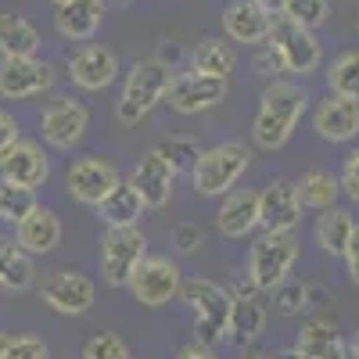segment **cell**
<instances>
[{"instance_id":"13","label":"cell","mask_w":359,"mask_h":359,"mask_svg":"<svg viewBox=\"0 0 359 359\" xmlns=\"http://www.w3.org/2000/svg\"><path fill=\"white\" fill-rule=\"evenodd\" d=\"M65 76L72 79V86L86 90V94H101V90H108L123 76V69H118V54L111 47L90 40V43H79L76 50H69Z\"/></svg>"},{"instance_id":"4","label":"cell","mask_w":359,"mask_h":359,"mask_svg":"<svg viewBox=\"0 0 359 359\" xmlns=\"http://www.w3.org/2000/svg\"><path fill=\"white\" fill-rule=\"evenodd\" d=\"M180 302L194 313V341L216 348L230 338V313H233V294L226 284H216L208 277H187Z\"/></svg>"},{"instance_id":"8","label":"cell","mask_w":359,"mask_h":359,"mask_svg":"<svg viewBox=\"0 0 359 359\" xmlns=\"http://www.w3.org/2000/svg\"><path fill=\"white\" fill-rule=\"evenodd\" d=\"M36 294L57 316H86L97 306V284L86 273H79V269H69V266L43 273L36 280Z\"/></svg>"},{"instance_id":"2","label":"cell","mask_w":359,"mask_h":359,"mask_svg":"<svg viewBox=\"0 0 359 359\" xmlns=\"http://www.w3.org/2000/svg\"><path fill=\"white\" fill-rule=\"evenodd\" d=\"M169 83H172V69L162 57H140V62L130 65V72L123 76L118 101H115V118L123 126L147 123V118L158 111V104H165Z\"/></svg>"},{"instance_id":"49","label":"cell","mask_w":359,"mask_h":359,"mask_svg":"<svg viewBox=\"0 0 359 359\" xmlns=\"http://www.w3.org/2000/svg\"><path fill=\"white\" fill-rule=\"evenodd\" d=\"M8 338H11V334L0 331V359H4V352H8Z\"/></svg>"},{"instance_id":"31","label":"cell","mask_w":359,"mask_h":359,"mask_svg":"<svg viewBox=\"0 0 359 359\" xmlns=\"http://www.w3.org/2000/svg\"><path fill=\"white\" fill-rule=\"evenodd\" d=\"M327 94H338L359 104V50H341L327 65Z\"/></svg>"},{"instance_id":"41","label":"cell","mask_w":359,"mask_h":359,"mask_svg":"<svg viewBox=\"0 0 359 359\" xmlns=\"http://www.w3.org/2000/svg\"><path fill=\"white\" fill-rule=\"evenodd\" d=\"M22 137V126H18V118L11 111L0 108V151H8V147Z\"/></svg>"},{"instance_id":"27","label":"cell","mask_w":359,"mask_h":359,"mask_svg":"<svg viewBox=\"0 0 359 359\" xmlns=\"http://www.w3.org/2000/svg\"><path fill=\"white\" fill-rule=\"evenodd\" d=\"M43 47L40 29L18 11L0 15V57H36Z\"/></svg>"},{"instance_id":"7","label":"cell","mask_w":359,"mask_h":359,"mask_svg":"<svg viewBox=\"0 0 359 359\" xmlns=\"http://www.w3.org/2000/svg\"><path fill=\"white\" fill-rule=\"evenodd\" d=\"M126 291L144 309H165L169 302L180 298V291H184V269H180V262L172 255L147 252L144 262L137 266V273L130 277Z\"/></svg>"},{"instance_id":"16","label":"cell","mask_w":359,"mask_h":359,"mask_svg":"<svg viewBox=\"0 0 359 359\" xmlns=\"http://www.w3.org/2000/svg\"><path fill=\"white\" fill-rule=\"evenodd\" d=\"M298 223H302V198H298L294 180H269L259 191V230L294 233Z\"/></svg>"},{"instance_id":"19","label":"cell","mask_w":359,"mask_h":359,"mask_svg":"<svg viewBox=\"0 0 359 359\" xmlns=\"http://www.w3.org/2000/svg\"><path fill=\"white\" fill-rule=\"evenodd\" d=\"M11 230H15L11 237L22 245V252H29L33 259L54 255L57 248H62V241H65V223L47 205H36L33 212H29L18 226H11Z\"/></svg>"},{"instance_id":"42","label":"cell","mask_w":359,"mask_h":359,"mask_svg":"<svg viewBox=\"0 0 359 359\" xmlns=\"http://www.w3.org/2000/svg\"><path fill=\"white\" fill-rule=\"evenodd\" d=\"M345 273H348L352 287H359V226H355L352 245H348V252H345Z\"/></svg>"},{"instance_id":"20","label":"cell","mask_w":359,"mask_h":359,"mask_svg":"<svg viewBox=\"0 0 359 359\" xmlns=\"http://www.w3.org/2000/svg\"><path fill=\"white\" fill-rule=\"evenodd\" d=\"M130 184H133V191L140 194V201H144L147 208H165V205H169V198H172L176 169L169 165V158L155 147V151H147V155L133 165Z\"/></svg>"},{"instance_id":"25","label":"cell","mask_w":359,"mask_h":359,"mask_svg":"<svg viewBox=\"0 0 359 359\" xmlns=\"http://www.w3.org/2000/svg\"><path fill=\"white\" fill-rule=\"evenodd\" d=\"M33 287H36V259L22 252V245L11 233H0V291L25 294Z\"/></svg>"},{"instance_id":"46","label":"cell","mask_w":359,"mask_h":359,"mask_svg":"<svg viewBox=\"0 0 359 359\" xmlns=\"http://www.w3.org/2000/svg\"><path fill=\"white\" fill-rule=\"evenodd\" d=\"M241 359H273V352H255V348H245Z\"/></svg>"},{"instance_id":"26","label":"cell","mask_w":359,"mask_h":359,"mask_svg":"<svg viewBox=\"0 0 359 359\" xmlns=\"http://www.w3.org/2000/svg\"><path fill=\"white\" fill-rule=\"evenodd\" d=\"M355 226H359V223L352 219L348 208L334 205V208H327V212L316 216V223H313V241H316V248H320L323 255L345 259V252H348V245H352Z\"/></svg>"},{"instance_id":"38","label":"cell","mask_w":359,"mask_h":359,"mask_svg":"<svg viewBox=\"0 0 359 359\" xmlns=\"http://www.w3.org/2000/svg\"><path fill=\"white\" fill-rule=\"evenodd\" d=\"M169 245L180 252V255H198L201 245H205V230L198 223H176L172 233H169Z\"/></svg>"},{"instance_id":"23","label":"cell","mask_w":359,"mask_h":359,"mask_svg":"<svg viewBox=\"0 0 359 359\" xmlns=\"http://www.w3.org/2000/svg\"><path fill=\"white\" fill-rule=\"evenodd\" d=\"M294 352L302 359H348L345 334L331 316H309L302 320L294 334Z\"/></svg>"},{"instance_id":"34","label":"cell","mask_w":359,"mask_h":359,"mask_svg":"<svg viewBox=\"0 0 359 359\" xmlns=\"http://www.w3.org/2000/svg\"><path fill=\"white\" fill-rule=\"evenodd\" d=\"M269 298H273V309H277L280 316H302V313L309 309V284L287 277L280 287L269 291Z\"/></svg>"},{"instance_id":"14","label":"cell","mask_w":359,"mask_h":359,"mask_svg":"<svg viewBox=\"0 0 359 359\" xmlns=\"http://www.w3.org/2000/svg\"><path fill=\"white\" fill-rule=\"evenodd\" d=\"M0 180L29 187V191H40L50 180V155H47L43 140L18 137L8 151H0Z\"/></svg>"},{"instance_id":"40","label":"cell","mask_w":359,"mask_h":359,"mask_svg":"<svg viewBox=\"0 0 359 359\" xmlns=\"http://www.w3.org/2000/svg\"><path fill=\"white\" fill-rule=\"evenodd\" d=\"M252 69L262 76V79H269V83H273V79H284V62H280V54L273 50V47H269V43H259L255 50H252Z\"/></svg>"},{"instance_id":"39","label":"cell","mask_w":359,"mask_h":359,"mask_svg":"<svg viewBox=\"0 0 359 359\" xmlns=\"http://www.w3.org/2000/svg\"><path fill=\"white\" fill-rule=\"evenodd\" d=\"M338 184H341V194L359 205V147H348L345 158H341V169H338Z\"/></svg>"},{"instance_id":"24","label":"cell","mask_w":359,"mask_h":359,"mask_svg":"<svg viewBox=\"0 0 359 359\" xmlns=\"http://www.w3.org/2000/svg\"><path fill=\"white\" fill-rule=\"evenodd\" d=\"M104 0H72V4L54 8V29L65 43H90L104 22Z\"/></svg>"},{"instance_id":"22","label":"cell","mask_w":359,"mask_h":359,"mask_svg":"<svg viewBox=\"0 0 359 359\" xmlns=\"http://www.w3.org/2000/svg\"><path fill=\"white\" fill-rule=\"evenodd\" d=\"M269 25H273V11H266L259 0H230L223 8V33L233 43H245V47L266 43Z\"/></svg>"},{"instance_id":"12","label":"cell","mask_w":359,"mask_h":359,"mask_svg":"<svg viewBox=\"0 0 359 359\" xmlns=\"http://www.w3.org/2000/svg\"><path fill=\"white\" fill-rule=\"evenodd\" d=\"M57 69L43 57H0V97L4 101H33L50 94Z\"/></svg>"},{"instance_id":"3","label":"cell","mask_w":359,"mask_h":359,"mask_svg":"<svg viewBox=\"0 0 359 359\" xmlns=\"http://www.w3.org/2000/svg\"><path fill=\"white\" fill-rule=\"evenodd\" d=\"M255 151L245 140H219L212 147H205L201 158L191 169V187L198 198H226L230 191H237L241 176L252 169Z\"/></svg>"},{"instance_id":"6","label":"cell","mask_w":359,"mask_h":359,"mask_svg":"<svg viewBox=\"0 0 359 359\" xmlns=\"http://www.w3.org/2000/svg\"><path fill=\"white\" fill-rule=\"evenodd\" d=\"M147 252L151 248H147V237H144L140 226H108V230H101V241H97L101 280L108 287H126Z\"/></svg>"},{"instance_id":"1","label":"cell","mask_w":359,"mask_h":359,"mask_svg":"<svg viewBox=\"0 0 359 359\" xmlns=\"http://www.w3.org/2000/svg\"><path fill=\"white\" fill-rule=\"evenodd\" d=\"M306 108H309V94L302 83H294V79L266 83L262 97H259V111L252 118V147L255 151H266V155L280 151L294 137Z\"/></svg>"},{"instance_id":"51","label":"cell","mask_w":359,"mask_h":359,"mask_svg":"<svg viewBox=\"0 0 359 359\" xmlns=\"http://www.w3.org/2000/svg\"><path fill=\"white\" fill-rule=\"evenodd\" d=\"M50 4H54V8H62V4H72V0H50Z\"/></svg>"},{"instance_id":"33","label":"cell","mask_w":359,"mask_h":359,"mask_svg":"<svg viewBox=\"0 0 359 359\" xmlns=\"http://www.w3.org/2000/svg\"><path fill=\"white\" fill-rule=\"evenodd\" d=\"M280 15L316 33V29L331 18V0H280Z\"/></svg>"},{"instance_id":"9","label":"cell","mask_w":359,"mask_h":359,"mask_svg":"<svg viewBox=\"0 0 359 359\" xmlns=\"http://www.w3.org/2000/svg\"><path fill=\"white\" fill-rule=\"evenodd\" d=\"M266 43L280 54V62H284V69L291 76L306 79V76H313L323 65V47H320L316 33L306 29V25H298V22H291V18H284L280 11L273 15V25H269V40Z\"/></svg>"},{"instance_id":"18","label":"cell","mask_w":359,"mask_h":359,"mask_svg":"<svg viewBox=\"0 0 359 359\" xmlns=\"http://www.w3.org/2000/svg\"><path fill=\"white\" fill-rule=\"evenodd\" d=\"M313 133L327 144H352L359 140V104L338 94H327L313 104Z\"/></svg>"},{"instance_id":"32","label":"cell","mask_w":359,"mask_h":359,"mask_svg":"<svg viewBox=\"0 0 359 359\" xmlns=\"http://www.w3.org/2000/svg\"><path fill=\"white\" fill-rule=\"evenodd\" d=\"M40 201H36V191L29 187H18V184H8V180H0V223L8 226H18L29 212H33Z\"/></svg>"},{"instance_id":"28","label":"cell","mask_w":359,"mask_h":359,"mask_svg":"<svg viewBox=\"0 0 359 359\" xmlns=\"http://www.w3.org/2000/svg\"><path fill=\"white\" fill-rule=\"evenodd\" d=\"M97 219L104 223V230L108 226H140V219H144V212H147V205L140 201V194L133 191V184L130 180H123L97 208Z\"/></svg>"},{"instance_id":"47","label":"cell","mask_w":359,"mask_h":359,"mask_svg":"<svg viewBox=\"0 0 359 359\" xmlns=\"http://www.w3.org/2000/svg\"><path fill=\"white\" fill-rule=\"evenodd\" d=\"M259 4H262V8H266V11H273V15H277V11H280V0H259Z\"/></svg>"},{"instance_id":"17","label":"cell","mask_w":359,"mask_h":359,"mask_svg":"<svg viewBox=\"0 0 359 359\" xmlns=\"http://www.w3.org/2000/svg\"><path fill=\"white\" fill-rule=\"evenodd\" d=\"M230 294H233V313H230V338L226 341L248 348V345H255L262 338L269 309L262 302V291L248 277H245V284H233Z\"/></svg>"},{"instance_id":"35","label":"cell","mask_w":359,"mask_h":359,"mask_svg":"<svg viewBox=\"0 0 359 359\" xmlns=\"http://www.w3.org/2000/svg\"><path fill=\"white\" fill-rule=\"evenodd\" d=\"M158 151L169 158V165L176 169V176H180V172L187 176V172L194 169V162L201 158V151H205V147H201L194 137H169V140L158 147Z\"/></svg>"},{"instance_id":"44","label":"cell","mask_w":359,"mask_h":359,"mask_svg":"<svg viewBox=\"0 0 359 359\" xmlns=\"http://www.w3.org/2000/svg\"><path fill=\"white\" fill-rule=\"evenodd\" d=\"M327 298H331V294H327L320 284H309V306H323Z\"/></svg>"},{"instance_id":"45","label":"cell","mask_w":359,"mask_h":359,"mask_svg":"<svg viewBox=\"0 0 359 359\" xmlns=\"http://www.w3.org/2000/svg\"><path fill=\"white\" fill-rule=\"evenodd\" d=\"M345 352H348V359H359V331L352 338H345Z\"/></svg>"},{"instance_id":"15","label":"cell","mask_w":359,"mask_h":359,"mask_svg":"<svg viewBox=\"0 0 359 359\" xmlns=\"http://www.w3.org/2000/svg\"><path fill=\"white\" fill-rule=\"evenodd\" d=\"M230 94V79H212V76H198V72H180L169 83V97L165 104L176 115H201L208 108L223 104Z\"/></svg>"},{"instance_id":"48","label":"cell","mask_w":359,"mask_h":359,"mask_svg":"<svg viewBox=\"0 0 359 359\" xmlns=\"http://www.w3.org/2000/svg\"><path fill=\"white\" fill-rule=\"evenodd\" d=\"M273 359H302V355H298V352H294V348H287V352H277V355H273Z\"/></svg>"},{"instance_id":"43","label":"cell","mask_w":359,"mask_h":359,"mask_svg":"<svg viewBox=\"0 0 359 359\" xmlns=\"http://www.w3.org/2000/svg\"><path fill=\"white\" fill-rule=\"evenodd\" d=\"M172 359H219V355H216V348L191 341V345H184V348H176V355H172Z\"/></svg>"},{"instance_id":"21","label":"cell","mask_w":359,"mask_h":359,"mask_svg":"<svg viewBox=\"0 0 359 359\" xmlns=\"http://www.w3.org/2000/svg\"><path fill=\"white\" fill-rule=\"evenodd\" d=\"M259 230V191L252 187H237L219 201L216 212V233L226 237V241H245V237H255Z\"/></svg>"},{"instance_id":"10","label":"cell","mask_w":359,"mask_h":359,"mask_svg":"<svg viewBox=\"0 0 359 359\" xmlns=\"http://www.w3.org/2000/svg\"><path fill=\"white\" fill-rule=\"evenodd\" d=\"M90 108L69 94L54 97L43 111H40V140L54 151H76L90 133Z\"/></svg>"},{"instance_id":"11","label":"cell","mask_w":359,"mask_h":359,"mask_svg":"<svg viewBox=\"0 0 359 359\" xmlns=\"http://www.w3.org/2000/svg\"><path fill=\"white\" fill-rule=\"evenodd\" d=\"M118 184H123V172L104 155H83L65 169V191L83 208H97Z\"/></svg>"},{"instance_id":"30","label":"cell","mask_w":359,"mask_h":359,"mask_svg":"<svg viewBox=\"0 0 359 359\" xmlns=\"http://www.w3.org/2000/svg\"><path fill=\"white\" fill-rule=\"evenodd\" d=\"M233 69H237V50L223 40H201L191 50V72H198V76L230 79Z\"/></svg>"},{"instance_id":"50","label":"cell","mask_w":359,"mask_h":359,"mask_svg":"<svg viewBox=\"0 0 359 359\" xmlns=\"http://www.w3.org/2000/svg\"><path fill=\"white\" fill-rule=\"evenodd\" d=\"M104 4H115V8H126V4H133V0H104Z\"/></svg>"},{"instance_id":"37","label":"cell","mask_w":359,"mask_h":359,"mask_svg":"<svg viewBox=\"0 0 359 359\" xmlns=\"http://www.w3.org/2000/svg\"><path fill=\"white\" fill-rule=\"evenodd\" d=\"M4 359H50V348L36 334H15V338H8Z\"/></svg>"},{"instance_id":"29","label":"cell","mask_w":359,"mask_h":359,"mask_svg":"<svg viewBox=\"0 0 359 359\" xmlns=\"http://www.w3.org/2000/svg\"><path fill=\"white\" fill-rule=\"evenodd\" d=\"M294 187H298V198H302V208H313V212H327L341 198L338 172L331 169H306L294 180Z\"/></svg>"},{"instance_id":"5","label":"cell","mask_w":359,"mask_h":359,"mask_svg":"<svg viewBox=\"0 0 359 359\" xmlns=\"http://www.w3.org/2000/svg\"><path fill=\"white\" fill-rule=\"evenodd\" d=\"M302 255V241L298 233H273V230H259L248 245V262H245V277L262 291L269 294L273 287H280L291 269Z\"/></svg>"},{"instance_id":"36","label":"cell","mask_w":359,"mask_h":359,"mask_svg":"<svg viewBox=\"0 0 359 359\" xmlns=\"http://www.w3.org/2000/svg\"><path fill=\"white\" fill-rule=\"evenodd\" d=\"M79 359H133L130 345L118 338V334H108V331H97L90 334L79 348Z\"/></svg>"}]
</instances>
